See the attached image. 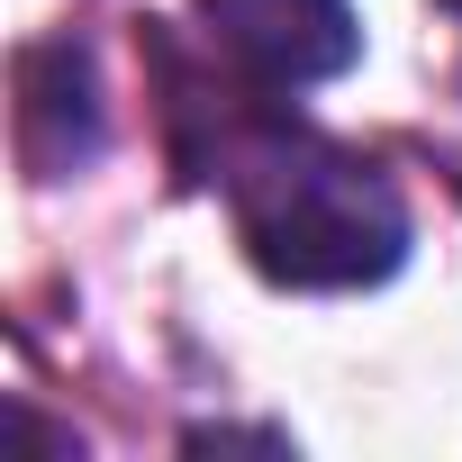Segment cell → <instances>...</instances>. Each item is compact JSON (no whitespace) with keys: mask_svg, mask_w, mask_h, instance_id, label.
Returning <instances> with one entry per match:
<instances>
[{"mask_svg":"<svg viewBox=\"0 0 462 462\" xmlns=\"http://www.w3.org/2000/svg\"><path fill=\"white\" fill-rule=\"evenodd\" d=\"M217 181L236 208V245L282 291H363L408 263L399 181L300 118L217 109Z\"/></svg>","mask_w":462,"mask_h":462,"instance_id":"6da1fadb","label":"cell"},{"mask_svg":"<svg viewBox=\"0 0 462 462\" xmlns=\"http://www.w3.org/2000/svg\"><path fill=\"white\" fill-rule=\"evenodd\" d=\"M199 19L254 91H309V82L354 73L363 55L354 0H199Z\"/></svg>","mask_w":462,"mask_h":462,"instance_id":"7a4b0ae2","label":"cell"},{"mask_svg":"<svg viewBox=\"0 0 462 462\" xmlns=\"http://www.w3.org/2000/svg\"><path fill=\"white\" fill-rule=\"evenodd\" d=\"M19 154L37 181L82 172L100 154V82H91V55L73 37L19 55Z\"/></svg>","mask_w":462,"mask_h":462,"instance_id":"3957f363","label":"cell"},{"mask_svg":"<svg viewBox=\"0 0 462 462\" xmlns=\"http://www.w3.org/2000/svg\"><path fill=\"white\" fill-rule=\"evenodd\" d=\"M444 10H453V19H462V0H444Z\"/></svg>","mask_w":462,"mask_h":462,"instance_id":"277c9868","label":"cell"}]
</instances>
